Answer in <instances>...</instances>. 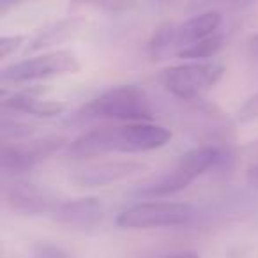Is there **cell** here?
<instances>
[{"instance_id": "9c48e42d", "label": "cell", "mask_w": 258, "mask_h": 258, "mask_svg": "<svg viewBox=\"0 0 258 258\" xmlns=\"http://www.w3.org/2000/svg\"><path fill=\"white\" fill-rule=\"evenodd\" d=\"M144 170L145 165L137 161H103L76 170L71 180L80 187H101L131 179Z\"/></svg>"}, {"instance_id": "277c9868", "label": "cell", "mask_w": 258, "mask_h": 258, "mask_svg": "<svg viewBox=\"0 0 258 258\" xmlns=\"http://www.w3.org/2000/svg\"><path fill=\"white\" fill-rule=\"evenodd\" d=\"M80 71V62L75 53L68 50L48 51V53L20 60L16 64L0 69L2 83H27L37 80L55 78L62 75H75Z\"/></svg>"}, {"instance_id": "4fadbf2b", "label": "cell", "mask_w": 258, "mask_h": 258, "mask_svg": "<svg viewBox=\"0 0 258 258\" xmlns=\"http://www.w3.org/2000/svg\"><path fill=\"white\" fill-rule=\"evenodd\" d=\"M193 177L189 173H186L182 168L175 166L173 170H170L168 173L158 177L152 182H147L144 186H140L137 191H135V197L137 198H165L170 197V195H175L179 191L186 189L191 182H193Z\"/></svg>"}, {"instance_id": "ac0fdd59", "label": "cell", "mask_w": 258, "mask_h": 258, "mask_svg": "<svg viewBox=\"0 0 258 258\" xmlns=\"http://www.w3.org/2000/svg\"><path fill=\"white\" fill-rule=\"evenodd\" d=\"M223 48V37L214 34L211 37H205V39L193 43L189 46H184L177 51L179 58H187V60H207L212 58L221 51Z\"/></svg>"}, {"instance_id": "7c38bea8", "label": "cell", "mask_w": 258, "mask_h": 258, "mask_svg": "<svg viewBox=\"0 0 258 258\" xmlns=\"http://www.w3.org/2000/svg\"><path fill=\"white\" fill-rule=\"evenodd\" d=\"M221 27V15L218 11H205L191 16L184 23L177 25V48L189 46L193 43L211 37Z\"/></svg>"}, {"instance_id": "9a60e30c", "label": "cell", "mask_w": 258, "mask_h": 258, "mask_svg": "<svg viewBox=\"0 0 258 258\" xmlns=\"http://www.w3.org/2000/svg\"><path fill=\"white\" fill-rule=\"evenodd\" d=\"M219 158H221V149L219 147H214V145H198V147L187 151L179 159L177 166L182 168L186 173H189L193 179H197L202 173L214 170Z\"/></svg>"}, {"instance_id": "e0dca14e", "label": "cell", "mask_w": 258, "mask_h": 258, "mask_svg": "<svg viewBox=\"0 0 258 258\" xmlns=\"http://www.w3.org/2000/svg\"><path fill=\"white\" fill-rule=\"evenodd\" d=\"M172 48H177V25L165 22L152 34L147 44V53L151 60H161L172 51Z\"/></svg>"}, {"instance_id": "4316f807", "label": "cell", "mask_w": 258, "mask_h": 258, "mask_svg": "<svg viewBox=\"0 0 258 258\" xmlns=\"http://www.w3.org/2000/svg\"><path fill=\"white\" fill-rule=\"evenodd\" d=\"M22 2H25V0H0V15H6L9 9L16 8V6H20Z\"/></svg>"}, {"instance_id": "8fae6325", "label": "cell", "mask_w": 258, "mask_h": 258, "mask_svg": "<svg viewBox=\"0 0 258 258\" xmlns=\"http://www.w3.org/2000/svg\"><path fill=\"white\" fill-rule=\"evenodd\" d=\"M39 90H30V92H13L11 96L2 94V110L18 111V113L34 115V117H55L66 110V104L60 101H48L41 99Z\"/></svg>"}, {"instance_id": "7a4b0ae2", "label": "cell", "mask_w": 258, "mask_h": 258, "mask_svg": "<svg viewBox=\"0 0 258 258\" xmlns=\"http://www.w3.org/2000/svg\"><path fill=\"white\" fill-rule=\"evenodd\" d=\"M225 75V66L211 60H193L170 66L159 73V83L182 101H195L216 85Z\"/></svg>"}, {"instance_id": "d4e9b609", "label": "cell", "mask_w": 258, "mask_h": 258, "mask_svg": "<svg viewBox=\"0 0 258 258\" xmlns=\"http://www.w3.org/2000/svg\"><path fill=\"white\" fill-rule=\"evenodd\" d=\"M218 2H221V4L228 6V8H232V9H244L253 4L254 0H218Z\"/></svg>"}, {"instance_id": "5b68a950", "label": "cell", "mask_w": 258, "mask_h": 258, "mask_svg": "<svg viewBox=\"0 0 258 258\" xmlns=\"http://www.w3.org/2000/svg\"><path fill=\"white\" fill-rule=\"evenodd\" d=\"M170 138H172L170 129L152 122H129L127 125L115 127L113 131L115 152H124V154L156 151L165 147Z\"/></svg>"}, {"instance_id": "603a6c76", "label": "cell", "mask_w": 258, "mask_h": 258, "mask_svg": "<svg viewBox=\"0 0 258 258\" xmlns=\"http://www.w3.org/2000/svg\"><path fill=\"white\" fill-rule=\"evenodd\" d=\"M25 37L22 34H16V36H2L0 37V58L6 60V58L11 57L15 51H18V48L23 44Z\"/></svg>"}, {"instance_id": "52a82bcc", "label": "cell", "mask_w": 258, "mask_h": 258, "mask_svg": "<svg viewBox=\"0 0 258 258\" xmlns=\"http://www.w3.org/2000/svg\"><path fill=\"white\" fill-rule=\"evenodd\" d=\"M55 223L73 230H92L103 223L104 204L97 197L76 198V200L58 202L51 212Z\"/></svg>"}, {"instance_id": "ba28073f", "label": "cell", "mask_w": 258, "mask_h": 258, "mask_svg": "<svg viewBox=\"0 0 258 258\" xmlns=\"http://www.w3.org/2000/svg\"><path fill=\"white\" fill-rule=\"evenodd\" d=\"M2 198L6 207L23 216H37L44 212H53L58 202L36 184L25 180H13L2 187Z\"/></svg>"}, {"instance_id": "6da1fadb", "label": "cell", "mask_w": 258, "mask_h": 258, "mask_svg": "<svg viewBox=\"0 0 258 258\" xmlns=\"http://www.w3.org/2000/svg\"><path fill=\"white\" fill-rule=\"evenodd\" d=\"M97 118L127 122H151L154 118L151 99L135 85H118L104 90L92 101L80 106L68 118V124H87Z\"/></svg>"}, {"instance_id": "d6986e66", "label": "cell", "mask_w": 258, "mask_h": 258, "mask_svg": "<svg viewBox=\"0 0 258 258\" xmlns=\"http://www.w3.org/2000/svg\"><path fill=\"white\" fill-rule=\"evenodd\" d=\"M34 135V127L18 120H0V142H23Z\"/></svg>"}, {"instance_id": "484cf974", "label": "cell", "mask_w": 258, "mask_h": 258, "mask_svg": "<svg viewBox=\"0 0 258 258\" xmlns=\"http://www.w3.org/2000/svg\"><path fill=\"white\" fill-rule=\"evenodd\" d=\"M247 184L253 189H258V163L254 166H251L249 172H247Z\"/></svg>"}, {"instance_id": "7402d4cb", "label": "cell", "mask_w": 258, "mask_h": 258, "mask_svg": "<svg viewBox=\"0 0 258 258\" xmlns=\"http://www.w3.org/2000/svg\"><path fill=\"white\" fill-rule=\"evenodd\" d=\"M258 118V92L249 96L244 101L242 106L237 110V122L240 124H249Z\"/></svg>"}, {"instance_id": "30bf717a", "label": "cell", "mask_w": 258, "mask_h": 258, "mask_svg": "<svg viewBox=\"0 0 258 258\" xmlns=\"http://www.w3.org/2000/svg\"><path fill=\"white\" fill-rule=\"evenodd\" d=\"M113 131L115 127H99L83 133L76 140L69 142V145L66 147V156L75 161H83V159L115 152Z\"/></svg>"}, {"instance_id": "44dd1931", "label": "cell", "mask_w": 258, "mask_h": 258, "mask_svg": "<svg viewBox=\"0 0 258 258\" xmlns=\"http://www.w3.org/2000/svg\"><path fill=\"white\" fill-rule=\"evenodd\" d=\"M32 258H73L60 246L51 242H36L32 246Z\"/></svg>"}, {"instance_id": "2e32d148", "label": "cell", "mask_w": 258, "mask_h": 258, "mask_svg": "<svg viewBox=\"0 0 258 258\" xmlns=\"http://www.w3.org/2000/svg\"><path fill=\"white\" fill-rule=\"evenodd\" d=\"M80 25H82V20L66 18V20H58V22L44 27V29H41L39 34L32 39V43H30V46H29V51L44 50V48H50V46H53V44L64 43L73 34L78 32Z\"/></svg>"}, {"instance_id": "ffe728a7", "label": "cell", "mask_w": 258, "mask_h": 258, "mask_svg": "<svg viewBox=\"0 0 258 258\" xmlns=\"http://www.w3.org/2000/svg\"><path fill=\"white\" fill-rule=\"evenodd\" d=\"M73 6H83V4H92L96 8H101L104 11L111 13H124L135 6L137 0H71Z\"/></svg>"}, {"instance_id": "5bb4252c", "label": "cell", "mask_w": 258, "mask_h": 258, "mask_svg": "<svg viewBox=\"0 0 258 258\" xmlns=\"http://www.w3.org/2000/svg\"><path fill=\"white\" fill-rule=\"evenodd\" d=\"M37 161L29 154L25 145L20 142L0 144V172L4 177H18L30 172Z\"/></svg>"}, {"instance_id": "3957f363", "label": "cell", "mask_w": 258, "mask_h": 258, "mask_svg": "<svg viewBox=\"0 0 258 258\" xmlns=\"http://www.w3.org/2000/svg\"><path fill=\"white\" fill-rule=\"evenodd\" d=\"M197 218L191 204L182 202H142L127 207L117 216L120 228H161V226L189 225Z\"/></svg>"}, {"instance_id": "83f0119b", "label": "cell", "mask_w": 258, "mask_h": 258, "mask_svg": "<svg viewBox=\"0 0 258 258\" xmlns=\"http://www.w3.org/2000/svg\"><path fill=\"white\" fill-rule=\"evenodd\" d=\"M247 51H249L251 57H258V34L247 39Z\"/></svg>"}, {"instance_id": "cb8c5ba5", "label": "cell", "mask_w": 258, "mask_h": 258, "mask_svg": "<svg viewBox=\"0 0 258 258\" xmlns=\"http://www.w3.org/2000/svg\"><path fill=\"white\" fill-rule=\"evenodd\" d=\"M159 258H202L198 253H195V251H172V253H166V254H161Z\"/></svg>"}, {"instance_id": "8992f818", "label": "cell", "mask_w": 258, "mask_h": 258, "mask_svg": "<svg viewBox=\"0 0 258 258\" xmlns=\"http://www.w3.org/2000/svg\"><path fill=\"white\" fill-rule=\"evenodd\" d=\"M189 127L204 145H214L219 149L232 147L233 124L216 104L204 103L195 108L191 111Z\"/></svg>"}]
</instances>
